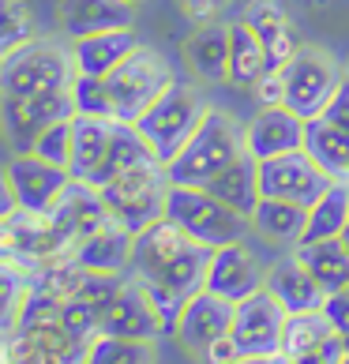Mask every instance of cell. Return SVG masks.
Returning <instances> with one entry per match:
<instances>
[{
    "instance_id": "1",
    "label": "cell",
    "mask_w": 349,
    "mask_h": 364,
    "mask_svg": "<svg viewBox=\"0 0 349 364\" xmlns=\"http://www.w3.org/2000/svg\"><path fill=\"white\" fill-rule=\"evenodd\" d=\"M214 248L199 245L177 229L169 218L146 225L136 233V248H131V278L146 282V286H166L184 296L203 289L207 267H210Z\"/></svg>"
},
{
    "instance_id": "2",
    "label": "cell",
    "mask_w": 349,
    "mask_h": 364,
    "mask_svg": "<svg viewBox=\"0 0 349 364\" xmlns=\"http://www.w3.org/2000/svg\"><path fill=\"white\" fill-rule=\"evenodd\" d=\"M245 128H237V120L222 109H207L203 124L195 128V136L184 143V151L166 166L169 184H188V188H207L218 173L245 154Z\"/></svg>"
},
{
    "instance_id": "3",
    "label": "cell",
    "mask_w": 349,
    "mask_h": 364,
    "mask_svg": "<svg viewBox=\"0 0 349 364\" xmlns=\"http://www.w3.org/2000/svg\"><path fill=\"white\" fill-rule=\"evenodd\" d=\"M166 218L207 248L237 245V240L245 237V229L252 225L245 214L225 207L218 196L207 192V188H188V184H169Z\"/></svg>"
},
{
    "instance_id": "4",
    "label": "cell",
    "mask_w": 349,
    "mask_h": 364,
    "mask_svg": "<svg viewBox=\"0 0 349 364\" xmlns=\"http://www.w3.org/2000/svg\"><path fill=\"white\" fill-rule=\"evenodd\" d=\"M207 109L210 105L199 98L195 87L173 83L162 98L136 120V128H139V136L151 143L154 158L162 161V166H169V161L184 151V143L195 136V128L203 124Z\"/></svg>"
},
{
    "instance_id": "5",
    "label": "cell",
    "mask_w": 349,
    "mask_h": 364,
    "mask_svg": "<svg viewBox=\"0 0 349 364\" xmlns=\"http://www.w3.org/2000/svg\"><path fill=\"white\" fill-rule=\"evenodd\" d=\"M75 79L72 49H60L57 42H26L16 53L0 60V94H49L68 90Z\"/></svg>"
},
{
    "instance_id": "6",
    "label": "cell",
    "mask_w": 349,
    "mask_h": 364,
    "mask_svg": "<svg viewBox=\"0 0 349 364\" xmlns=\"http://www.w3.org/2000/svg\"><path fill=\"white\" fill-rule=\"evenodd\" d=\"M109 214L131 229V233H143L146 225L166 218V196H169V173L162 161H151V166H139L131 173H120L117 181H109L105 188H98Z\"/></svg>"
},
{
    "instance_id": "7",
    "label": "cell",
    "mask_w": 349,
    "mask_h": 364,
    "mask_svg": "<svg viewBox=\"0 0 349 364\" xmlns=\"http://www.w3.org/2000/svg\"><path fill=\"white\" fill-rule=\"evenodd\" d=\"M105 79H109V90H113V117L124 120V124H136V120L151 109L173 83H177V79H173V68L162 60V53L143 46V42L131 49V57Z\"/></svg>"
},
{
    "instance_id": "8",
    "label": "cell",
    "mask_w": 349,
    "mask_h": 364,
    "mask_svg": "<svg viewBox=\"0 0 349 364\" xmlns=\"http://www.w3.org/2000/svg\"><path fill=\"white\" fill-rule=\"evenodd\" d=\"M64 117H75L72 87L49 94H23V98L0 94V128H4V139L11 143L16 154H31L38 136Z\"/></svg>"
},
{
    "instance_id": "9",
    "label": "cell",
    "mask_w": 349,
    "mask_h": 364,
    "mask_svg": "<svg viewBox=\"0 0 349 364\" xmlns=\"http://www.w3.org/2000/svg\"><path fill=\"white\" fill-rule=\"evenodd\" d=\"M342 79L345 72L334 64L331 53L316 46H301L297 57L286 64V105L304 120H312L327 109V102L342 87Z\"/></svg>"
},
{
    "instance_id": "10",
    "label": "cell",
    "mask_w": 349,
    "mask_h": 364,
    "mask_svg": "<svg viewBox=\"0 0 349 364\" xmlns=\"http://www.w3.org/2000/svg\"><path fill=\"white\" fill-rule=\"evenodd\" d=\"M286 323L289 312L274 301L271 289H259L245 296L237 308H233V338L240 346L245 360H271L281 357V342H286Z\"/></svg>"
},
{
    "instance_id": "11",
    "label": "cell",
    "mask_w": 349,
    "mask_h": 364,
    "mask_svg": "<svg viewBox=\"0 0 349 364\" xmlns=\"http://www.w3.org/2000/svg\"><path fill=\"white\" fill-rule=\"evenodd\" d=\"M259 181H263V196L289 199V203H301V207H312L316 199L334 184L304 146L301 151H289V154L259 161Z\"/></svg>"
},
{
    "instance_id": "12",
    "label": "cell",
    "mask_w": 349,
    "mask_h": 364,
    "mask_svg": "<svg viewBox=\"0 0 349 364\" xmlns=\"http://www.w3.org/2000/svg\"><path fill=\"white\" fill-rule=\"evenodd\" d=\"M98 334H120V338H139V342H158L166 334L162 319H158L151 296H146L143 282L124 278L117 296L102 308L98 316Z\"/></svg>"
},
{
    "instance_id": "13",
    "label": "cell",
    "mask_w": 349,
    "mask_h": 364,
    "mask_svg": "<svg viewBox=\"0 0 349 364\" xmlns=\"http://www.w3.org/2000/svg\"><path fill=\"white\" fill-rule=\"evenodd\" d=\"M8 177H11V184H16L19 207L34 210V214H49L72 184L68 169L53 166V161L38 158V154H16L11 166H8Z\"/></svg>"
},
{
    "instance_id": "14",
    "label": "cell",
    "mask_w": 349,
    "mask_h": 364,
    "mask_svg": "<svg viewBox=\"0 0 349 364\" xmlns=\"http://www.w3.org/2000/svg\"><path fill=\"white\" fill-rule=\"evenodd\" d=\"M263 282H267V271H259V259L237 240V245L214 248L203 289L218 293L222 301H230V304H240L245 296L259 293Z\"/></svg>"
},
{
    "instance_id": "15",
    "label": "cell",
    "mask_w": 349,
    "mask_h": 364,
    "mask_svg": "<svg viewBox=\"0 0 349 364\" xmlns=\"http://www.w3.org/2000/svg\"><path fill=\"white\" fill-rule=\"evenodd\" d=\"M304 128H308V120L301 113H293L289 105H263V109L252 117V124L245 128V146H248L252 158L267 161V158L301 151Z\"/></svg>"
},
{
    "instance_id": "16",
    "label": "cell",
    "mask_w": 349,
    "mask_h": 364,
    "mask_svg": "<svg viewBox=\"0 0 349 364\" xmlns=\"http://www.w3.org/2000/svg\"><path fill=\"white\" fill-rule=\"evenodd\" d=\"M233 308L237 304L222 301L218 293L199 289V293H192L184 301V312H181L177 331H173V334H177L188 349L203 353L210 342H218V338H225V334L233 331Z\"/></svg>"
},
{
    "instance_id": "17",
    "label": "cell",
    "mask_w": 349,
    "mask_h": 364,
    "mask_svg": "<svg viewBox=\"0 0 349 364\" xmlns=\"http://www.w3.org/2000/svg\"><path fill=\"white\" fill-rule=\"evenodd\" d=\"M49 218L64 233V240L75 248L83 237L94 233V229H102L105 222H113V214H109V207H105V199H102V192L94 184L72 181L68 192L60 196V203L49 210Z\"/></svg>"
},
{
    "instance_id": "18",
    "label": "cell",
    "mask_w": 349,
    "mask_h": 364,
    "mask_svg": "<svg viewBox=\"0 0 349 364\" xmlns=\"http://www.w3.org/2000/svg\"><path fill=\"white\" fill-rule=\"evenodd\" d=\"M131 248H136V233L113 218L102 229H94L90 237L79 240L72 248V259L94 274H124V271H131Z\"/></svg>"
},
{
    "instance_id": "19",
    "label": "cell",
    "mask_w": 349,
    "mask_h": 364,
    "mask_svg": "<svg viewBox=\"0 0 349 364\" xmlns=\"http://www.w3.org/2000/svg\"><path fill=\"white\" fill-rule=\"evenodd\" d=\"M263 286L274 293V301L286 308L289 316H297V312H319V308H323V301H327V289L312 278V271H308L297 255H289V259L274 263L271 271H267Z\"/></svg>"
},
{
    "instance_id": "20",
    "label": "cell",
    "mask_w": 349,
    "mask_h": 364,
    "mask_svg": "<svg viewBox=\"0 0 349 364\" xmlns=\"http://www.w3.org/2000/svg\"><path fill=\"white\" fill-rule=\"evenodd\" d=\"M113 128H117V120L75 113V120H72V158H68L72 181L90 184L98 177L102 161L109 154V143H113Z\"/></svg>"
},
{
    "instance_id": "21",
    "label": "cell",
    "mask_w": 349,
    "mask_h": 364,
    "mask_svg": "<svg viewBox=\"0 0 349 364\" xmlns=\"http://www.w3.org/2000/svg\"><path fill=\"white\" fill-rule=\"evenodd\" d=\"M139 46V38L131 26H120V31H102V34H87L72 42V57H75V72L87 75H109L120 64L131 57V49Z\"/></svg>"
},
{
    "instance_id": "22",
    "label": "cell",
    "mask_w": 349,
    "mask_h": 364,
    "mask_svg": "<svg viewBox=\"0 0 349 364\" xmlns=\"http://www.w3.org/2000/svg\"><path fill=\"white\" fill-rule=\"evenodd\" d=\"M131 8L128 0H60V26L75 38L87 34H102V31H120V26H131Z\"/></svg>"
},
{
    "instance_id": "23",
    "label": "cell",
    "mask_w": 349,
    "mask_h": 364,
    "mask_svg": "<svg viewBox=\"0 0 349 364\" xmlns=\"http://www.w3.org/2000/svg\"><path fill=\"white\" fill-rule=\"evenodd\" d=\"M184 60L203 83H230V23H199L184 42Z\"/></svg>"
},
{
    "instance_id": "24",
    "label": "cell",
    "mask_w": 349,
    "mask_h": 364,
    "mask_svg": "<svg viewBox=\"0 0 349 364\" xmlns=\"http://www.w3.org/2000/svg\"><path fill=\"white\" fill-rule=\"evenodd\" d=\"M210 196H218L225 207H233L237 214H245L252 222L256 207L263 203V181H259V158H252L248 151L240 154L237 161H230L218 177L207 184Z\"/></svg>"
},
{
    "instance_id": "25",
    "label": "cell",
    "mask_w": 349,
    "mask_h": 364,
    "mask_svg": "<svg viewBox=\"0 0 349 364\" xmlns=\"http://www.w3.org/2000/svg\"><path fill=\"white\" fill-rule=\"evenodd\" d=\"M245 19L252 23V31L259 34V42H263V49H267V60H271V68H286V64L297 57V49H301L297 31H293L289 16H286V11H281L278 4H271V0H252Z\"/></svg>"
},
{
    "instance_id": "26",
    "label": "cell",
    "mask_w": 349,
    "mask_h": 364,
    "mask_svg": "<svg viewBox=\"0 0 349 364\" xmlns=\"http://www.w3.org/2000/svg\"><path fill=\"white\" fill-rule=\"evenodd\" d=\"M304 151L319 161V169L331 181L349 184V132L331 124L323 117H312L304 128Z\"/></svg>"
},
{
    "instance_id": "27",
    "label": "cell",
    "mask_w": 349,
    "mask_h": 364,
    "mask_svg": "<svg viewBox=\"0 0 349 364\" xmlns=\"http://www.w3.org/2000/svg\"><path fill=\"white\" fill-rule=\"evenodd\" d=\"M151 161H158V158H154V151H151V143L139 136V128H136V124H124V120H117L109 154H105L98 177H94L90 184H94V188H105L109 181H117L120 173H131V169H139V166H151Z\"/></svg>"
},
{
    "instance_id": "28",
    "label": "cell",
    "mask_w": 349,
    "mask_h": 364,
    "mask_svg": "<svg viewBox=\"0 0 349 364\" xmlns=\"http://www.w3.org/2000/svg\"><path fill=\"white\" fill-rule=\"evenodd\" d=\"M271 60H267V49L259 42V34L252 31L248 19L230 23V83L233 87H256L267 75Z\"/></svg>"
},
{
    "instance_id": "29",
    "label": "cell",
    "mask_w": 349,
    "mask_h": 364,
    "mask_svg": "<svg viewBox=\"0 0 349 364\" xmlns=\"http://www.w3.org/2000/svg\"><path fill=\"white\" fill-rule=\"evenodd\" d=\"M349 229V184L334 181L323 196L308 207V225L297 245H316V240H334Z\"/></svg>"
},
{
    "instance_id": "30",
    "label": "cell",
    "mask_w": 349,
    "mask_h": 364,
    "mask_svg": "<svg viewBox=\"0 0 349 364\" xmlns=\"http://www.w3.org/2000/svg\"><path fill=\"white\" fill-rule=\"evenodd\" d=\"M293 255L312 271V278L327 293L349 286V248L342 245V237L334 240H316V245H293Z\"/></svg>"
},
{
    "instance_id": "31",
    "label": "cell",
    "mask_w": 349,
    "mask_h": 364,
    "mask_svg": "<svg viewBox=\"0 0 349 364\" xmlns=\"http://www.w3.org/2000/svg\"><path fill=\"white\" fill-rule=\"evenodd\" d=\"M304 225H308V207L289 203V199L263 196V203L252 214V229L263 233L267 240H278V245H297Z\"/></svg>"
},
{
    "instance_id": "32",
    "label": "cell",
    "mask_w": 349,
    "mask_h": 364,
    "mask_svg": "<svg viewBox=\"0 0 349 364\" xmlns=\"http://www.w3.org/2000/svg\"><path fill=\"white\" fill-rule=\"evenodd\" d=\"M26 296H31V267L0 259V331H19Z\"/></svg>"
},
{
    "instance_id": "33",
    "label": "cell",
    "mask_w": 349,
    "mask_h": 364,
    "mask_svg": "<svg viewBox=\"0 0 349 364\" xmlns=\"http://www.w3.org/2000/svg\"><path fill=\"white\" fill-rule=\"evenodd\" d=\"M338 334V327L327 319V312L319 308V312H297V316H289V323H286V342H281V357H301V353H308L312 346H319V342H327V338H334Z\"/></svg>"
},
{
    "instance_id": "34",
    "label": "cell",
    "mask_w": 349,
    "mask_h": 364,
    "mask_svg": "<svg viewBox=\"0 0 349 364\" xmlns=\"http://www.w3.org/2000/svg\"><path fill=\"white\" fill-rule=\"evenodd\" d=\"M87 364H154V342L98 334L87 349Z\"/></svg>"
},
{
    "instance_id": "35",
    "label": "cell",
    "mask_w": 349,
    "mask_h": 364,
    "mask_svg": "<svg viewBox=\"0 0 349 364\" xmlns=\"http://www.w3.org/2000/svg\"><path fill=\"white\" fill-rule=\"evenodd\" d=\"M72 102H75V113H83V117L117 120L113 117V90H109V79H105V75L75 72V79H72Z\"/></svg>"
},
{
    "instance_id": "36",
    "label": "cell",
    "mask_w": 349,
    "mask_h": 364,
    "mask_svg": "<svg viewBox=\"0 0 349 364\" xmlns=\"http://www.w3.org/2000/svg\"><path fill=\"white\" fill-rule=\"evenodd\" d=\"M31 11L23 0H0V60L31 42Z\"/></svg>"
},
{
    "instance_id": "37",
    "label": "cell",
    "mask_w": 349,
    "mask_h": 364,
    "mask_svg": "<svg viewBox=\"0 0 349 364\" xmlns=\"http://www.w3.org/2000/svg\"><path fill=\"white\" fill-rule=\"evenodd\" d=\"M72 120L75 117H64V120H57V124H49L42 136H38L31 154H38V158L53 161V166L68 169V158H72Z\"/></svg>"
},
{
    "instance_id": "38",
    "label": "cell",
    "mask_w": 349,
    "mask_h": 364,
    "mask_svg": "<svg viewBox=\"0 0 349 364\" xmlns=\"http://www.w3.org/2000/svg\"><path fill=\"white\" fill-rule=\"evenodd\" d=\"M342 357H345V338H342V334H334V338L312 346L308 353L293 357V364H342Z\"/></svg>"
},
{
    "instance_id": "39",
    "label": "cell",
    "mask_w": 349,
    "mask_h": 364,
    "mask_svg": "<svg viewBox=\"0 0 349 364\" xmlns=\"http://www.w3.org/2000/svg\"><path fill=\"white\" fill-rule=\"evenodd\" d=\"M252 90L263 105H286V68H267V75Z\"/></svg>"
},
{
    "instance_id": "40",
    "label": "cell",
    "mask_w": 349,
    "mask_h": 364,
    "mask_svg": "<svg viewBox=\"0 0 349 364\" xmlns=\"http://www.w3.org/2000/svg\"><path fill=\"white\" fill-rule=\"evenodd\" d=\"M177 4H181V11L192 23H214L233 0H177Z\"/></svg>"
},
{
    "instance_id": "41",
    "label": "cell",
    "mask_w": 349,
    "mask_h": 364,
    "mask_svg": "<svg viewBox=\"0 0 349 364\" xmlns=\"http://www.w3.org/2000/svg\"><path fill=\"white\" fill-rule=\"evenodd\" d=\"M323 312H327V319L334 323V327H338V334H349V286L327 293Z\"/></svg>"
},
{
    "instance_id": "42",
    "label": "cell",
    "mask_w": 349,
    "mask_h": 364,
    "mask_svg": "<svg viewBox=\"0 0 349 364\" xmlns=\"http://www.w3.org/2000/svg\"><path fill=\"white\" fill-rule=\"evenodd\" d=\"M203 357H207V364H240V360H245V353H240V346H237L233 334H225V338L210 342V346L203 349Z\"/></svg>"
},
{
    "instance_id": "43",
    "label": "cell",
    "mask_w": 349,
    "mask_h": 364,
    "mask_svg": "<svg viewBox=\"0 0 349 364\" xmlns=\"http://www.w3.org/2000/svg\"><path fill=\"white\" fill-rule=\"evenodd\" d=\"M323 120H331V124H338L349 132V79H342V87L334 90V98L327 102V109L319 113Z\"/></svg>"
},
{
    "instance_id": "44",
    "label": "cell",
    "mask_w": 349,
    "mask_h": 364,
    "mask_svg": "<svg viewBox=\"0 0 349 364\" xmlns=\"http://www.w3.org/2000/svg\"><path fill=\"white\" fill-rule=\"evenodd\" d=\"M16 210H23L19 207V196H16V184H11L8 169H0V222H8Z\"/></svg>"
},
{
    "instance_id": "45",
    "label": "cell",
    "mask_w": 349,
    "mask_h": 364,
    "mask_svg": "<svg viewBox=\"0 0 349 364\" xmlns=\"http://www.w3.org/2000/svg\"><path fill=\"white\" fill-rule=\"evenodd\" d=\"M4 334H8V331H0V364H16V357H19L16 349H19V346H16V342H8Z\"/></svg>"
},
{
    "instance_id": "46",
    "label": "cell",
    "mask_w": 349,
    "mask_h": 364,
    "mask_svg": "<svg viewBox=\"0 0 349 364\" xmlns=\"http://www.w3.org/2000/svg\"><path fill=\"white\" fill-rule=\"evenodd\" d=\"M0 259H11V233H8V222H0Z\"/></svg>"
},
{
    "instance_id": "47",
    "label": "cell",
    "mask_w": 349,
    "mask_h": 364,
    "mask_svg": "<svg viewBox=\"0 0 349 364\" xmlns=\"http://www.w3.org/2000/svg\"><path fill=\"white\" fill-rule=\"evenodd\" d=\"M267 364H293V360H289V357H271Z\"/></svg>"
},
{
    "instance_id": "48",
    "label": "cell",
    "mask_w": 349,
    "mask_h": 364,
    "mask_svg": "<svg viewBox=\"0 0 349 364\" xmlns=\"http://www.w3.org/2000/svg\"><path fill=\"white\" fill-rule=\"evenodd\" d=\"M342 245H345V248H349V229H345V233H342Z\"/></svg>"
},
{
    "instance_id": "49",
    "label": "cell",
    "mask_w": 349,
    "mask_h": 364,
    "mask_svg": "<svg viewBox=\"0 0 349 364\" xmlns=\"http://www.w3.org/2000/svg\"><path fill=\"white\" fill-rule=\"evenodd\" d=\"M240 364H267V360H240Z\"/></svg>"
},
{
    "instance_id": "50",
    "label": "cell",
    "mask_w": 349,
    "mask_h": 364,
    "mask_svg": "<svg viewBox=\"0 0 349 364\" xmlns=\"http://www.w3.org/2000/svg\"><path fill=\"white\" fill-rule=\"evenodd\" d=\"M342 338H345V353H349V334H342Z\"/></svg>"
},
{
    "instance_id": "51",
    "label": "cell",
    "mask_w": 349,
    "mask_h": 364,
    "mask_svg": "<svg viewBox=\"0 0 349 364\" xmlns=\"http://www.w3.org/2000/svg\"><path fill=\"white\" fill-rule=\"evenodd\" d=\"M345 79H349V60H345Z\"/></svg>"
},
{
    "instance_id": "52",
    "label": "cell",
    "mask_w": 349,
    "mask_h": 364,
    "mask_svg": "<svg viewBox=\"0 0 349 364\" xmlns=\"http://www.w3.org/2000/svg\"><path fill=\"white\" fill-rule=\"evenodd\" d=\"M128 4H143V0H128Z\"/></svg>"
},
{
    "instance_id": "53",
    "label": "cell",
    "mask_w": 349,
    "mask_h": 364,
    "mask_svg": "<svg viewBox=\"0 0 349 364\" xmlns=\"http://www.w3.org/2000/svg\"><path fill=\"white\" fill-rule=\"evenodd\" d=\"M342 364H349V353H345V357H342Z\"/></svg>"
},
{
    "instance_id": "54",
    "label": "cell",
    "mask_w": 349,
    "mask_h": 364,
    "mask_svg": "<svg viewBox=\"0 0 349 364\" xmlns=\"http://www.w3.org/2000/svg\"><path fill=\"white\" fill-rule=\"evenodd\" d=\"M245 4H252V0H245Z\"/></svg>"
}]
</instances>
